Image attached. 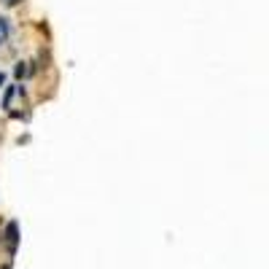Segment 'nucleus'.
<instances>
[{
    "label": "nucleus",
    "mask_w": 269,
    "mask_h": 269,
    "mask_svg": "<svg viewBox=\"0 0 269 269\" xmlns=\"http://www.w3.org/2000/svg\"><path fill=\"white\" fill-rule=\"evenodd\" d=\"M6 242H8V253H17V242H19V223L17 221H8L6 226Z\"/></svg>",
    "instance_id": "1"
},
{
    "label": "nucleus",
    "mask_w": 269,
    "mask_h": 269,
    "mask_svg": "<svg viewBox=\"0 0 269 269\" xmlns=\"http://www.w3.org/2000/svg\"><path fill=\"white\" fill-rule=\"evenodd\" d=\"M14 94H17V86H8V89H6V97H3V108H11Z\"/></svg>",
    "instance_id": "2"
},
{
    "label": "nucleus",
    "mask_w": 269,
    "mask_h": 269,
    "mask_svg": "<svg viewBox=\"0 0 269 269\" xmlns=\"http://www.w3.org/2000/svg\"><path fill=\"white\" fill-rule=\"evenodd\" d=\"M14 73H17V78H24V76H27V67H24V62H19Z\"/></svg>",
    "instance_id": "3"
},
{
    "label": "nucleus",
    "mask_w": 269,
    "mask_h": 269,
    "mask_svg": "<svg viewBox=\"0 0 269 269\" xmlns=\"http://www.w3.org/2000/svg\"><path fill=\"white\" fill-rule=\"evenodd\" d=\"M0 35H3V38L8 35V24H6V19H0Z\"/></svg>",
    "instance_id": "4"
},
{
    "label": "nucleus",
    "mask_w": 269,
    "mask_h": 269,
    "mask_svg": "<svg viewBox=\"0 0 269 269\" xmlns=\"http://www.w3.org/2000/svg\"><path fill=\"white\" fill-rule=\"evenodd\" d=\"M3 81H6V76H3V70H0V86H3Z\"/></svg>",
    "instance_id": "5"
},
{
    "label": "nucleus",
    "mask_w": 269,
    "mask_h": 269,
    "mask_svg": "<svg viewBox=\"0 0 269 269\" xmlns=\"http://www.w3.org/2000/svg\"><path fill=\"white\" fill-rule=\"evenodd\" d=\"M17 3H19V0H8V6H17Z\"/></svg>",
    "instance_id": "6"
},
{
    "label": "nucleus",
    "mask_w": 269,
    "mask_h": 269,
    "mask_svg": "<svg viewBox=\"0 0 269 269\" xmlns=\"http://www.w3.org/2000/svg\"><path fill=\"white\" fill-rule=\"evenodd\" d=\"M3 269H11V267H8V264H6V267H3Z\"/></svg>",
    "instance_id": "7"
}]
</instances>
